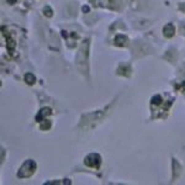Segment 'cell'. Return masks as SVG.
<instances>
[{
	"instance_id": "6da1fadb",
	"label": "cell",
	"mask_w": 185,
	"mask_h": 185,
	"mask_svg": "<svg viewBox=\"0 0 185 185\" xmlns=\"http://www.w3.org/2000/svg\"><path fill=\"white\" fill-rule=\"evenodd\" d=\"M35 172H36V163H35L33 160L28 159V160H26V162L22 164V167L20 168V170H19V173H17V176H19V178H28V176H31Z\"/></svg>"
},
{
	"instance_id": "7a4b0ae2",
	"label": "cell",
	"mask_w": 185,
	"mask_h": 185,
	"mask_svg": "<svg viewBox=\"0 0 185 185\" xmlns=\"http://www.w3.org/2000/svg\"><path fill=\"white\" fill-rule=\"evenodd\" d=\"M84 164L86 167H90V168L99 169V167L101 164V157L99 154H96V153H91V154H89V156L85 157Z\"/></svg>"
},
{
	"instance_id": "3957f363",
	"label": "cell",
	"mask_w": 185,
	"mask_h": 185,
	"mask_svg": "<svg viewBox=\"0 0 185 185\" xmlns=\"http://www.w3.org/2000/svg\"><path fill=\"white\" fill-rule=\"evenodd\" d=\"M174 31H175L174 25H173V24H168V25H165L164 28H163V35H164L167 38H170V37L174 36Z\"/></svg>"
},
{
	"instance_id": "277c9868",
	"label": "cell",
	"mask_w": 185,
	"mask_h": 185,
	"mask_svg": "<svg viewBox=\"0 0 185 185\" xmlns=\"http://www.w3.org/2000/svg\"><path fill=\"white\" fill-rule=\"evenodd\" d=\"M47 115H52V110L48 109V108L42 109V110L38 112V115L36 116V121H37V122H41V121H42V117H46Z\"/></svg>"
},
{
	"instance_id": "5b68a950",
	"label": "cell",
	"mask_w": 185,
	"mask_h": 185,
	"mask_svg": "<svg viewBox=\"0 0 185 185\" xmlns=\"http://www.w3.org/2000/svg\"><path fill=\"white\" fill-rule=\"evenodd\" d=\"M127 42H128L127 37L123 36V35H117V36L115 37V44H116V46H126Z\"/></svg>"
},
{
	"instance_id": "8992f818",
	"label": "cell",
	"mask_w": 185,
	"mask_h": 185,
	"mask_svg": "<svg viewBox=\"0 0 185 185\" xmlns=\"http://www.w3.org/2000/svg\"><path fill=\"white\" fill-rule=\"evenodd\" d=\"M25 81H26L28 85H32V84H35L36 78H35V75H33L32 73H26V74H25Z\"/></svg>"
},
{
	"instance_id": "52a82bcc",
	"label": "cell",
	"mask_w": 185,
	"mask_h": 185,
	"mask_svg": "<svg viewBox=\"0 0 185 185\" xmlns=\"http://www.w3.org/2000/svg\"><path fill=\"white\" fill-rule=\"evenodd\" d=\"M162 101H163V99H162L160 95H154V96L152 98V104H153V105H160Z\"/></svg>"
},
{
	"instance_id": "ba28073f",
	"label": "cell",
	"mask_w": 185,
	"mask_h": 185,
	"mask_svg": "<svg viewBox=\"0 0 185 185\" xmlns=\"http://www.w3.org/2000/svg\"><path fill=\"white\" fill-rule=\"evenodd\" d=\"M43 13H44V15L47 16V17H51V16H52V9H51L50 6H46V8L43 9Z\"/></svg>"
},
{
	"instance_id": "9c48e42d",
	"label": "cell",
	"mask_w": 185,
	"mask_h": 185,
	"mask_svg": "<svg viewBox=\"0 0 185 185\" xmlns=\"http://www.w3.org/2000/svg\"><path fill=\"white\" fill-rule=\"evenodd\" d=\"M6 2H8L9 4H14V3H16V0H6Z\"/></svg>"
},
{
	"instance_id": "30bf717a",
	"label": "cell",
	"mask_w": 185,
	"mask_h": 185,
	"mask_svg": "<svg viewBox=\"0 0 185 185\" xmlns=\"http://www.w3.org/2000/svg\"><path fill=\"white\" fill-rule=\"evenodd\" d=\"M83 11H86V13H88V11H89V8H88V6H83Z\"/></svg>"
}]
</instances>
